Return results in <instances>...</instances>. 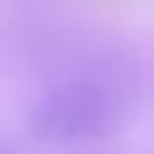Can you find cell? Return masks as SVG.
I'll use <instances>...</instances> for the list:
<instances>
[{"instance_id": "cell-1", "label": "cell", "mask_w": 154, "mask_h": 154, "mask_svg": "<svg viewBox=\"0 0 154 154\" xmlns=\"http://www.w3.org/2000/svg\"><path fill=\"white\" fill-rule=\"evenodd\" d=\"M120 120L116 89L96 75H77L53 84L29 116V130L41 142L72 144L108 137Z\"/></svg>"}]
</instances>
